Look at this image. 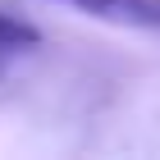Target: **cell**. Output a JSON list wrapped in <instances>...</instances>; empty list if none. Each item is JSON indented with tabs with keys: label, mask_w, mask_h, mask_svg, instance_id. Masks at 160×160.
Segmentation results:
<instances>
[{
	"label": "cell",
	"mask_w": 160,
	"mask_h": 160,
	"mask_svg": "<svg viewBox=\"0 0 160 160\" xmlns=\"http://www.w3.org/2000/svg\"><path fill=\"white\" fill-rule=\"evenodd\" d=\"M60 5L87 14V18H101V23L160 32V0H60Z\"/></svg>",
	"instance_id": "1"
},
{
	"label": "cell",
	"mask_w": 160,
	"mask_h": 160,
	"mask_svg": "<svg viewBox=\"0 0 160 160\" xmlns=\"http://www.w3.org/2000/svg\"><path fill=\"white\" fill-rule=\"evenodd\" d=\"M41 41V32L23 18H14V14H0V55H9V50H32Z\"/></svg>",
	"instance_id": "2"
}]
</instances>
